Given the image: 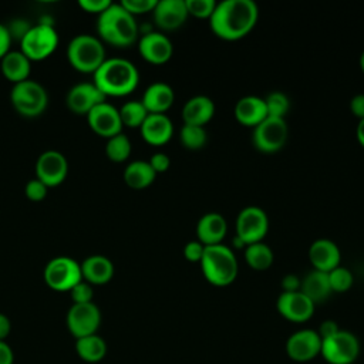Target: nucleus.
<instances>
[{
	"label": "nucleus",
	"mask_w": 364,
	"mask_h": 364,
	"mask_svg": "<svg viewBox=\"0 0 364 364\" xmlns=\"http://www.w3.org/2000/svg\"><path fill=\"white\" fill-rule=\"evenodd\" d=\"M216 4L215 0H185L188 14L199 18H210Z\"/></svg>",
	"instance_id": "obj_37"
},
{
	"label": "nucleus",
	"mask_w": 364,
	"mask_h": 364,
	"mask_svg": "<svg viewBox=\"0 0 364 364\" xmlns=\"http://www.w3.org/2000/svg\"><path fill=\"white\" fill-rule=\"evenodd\" d=\"M24 192H26V196H27L30 200H33V202H40V200H43V199L47 196L48 188H47L41 181H38L37 178H34V179H30V181L26 183Z\"/></svg>",
	"instance_id": "obj_40"
},
{
	"label": "nucleus",
	"mask_w": 364,
	"mask_h": 364,
	"mask_svg": "<svg viewBox=\"0 0 364 364\" xmlns=\"http://www.w3.org/2000/svg\"><path fill=\"white\" fill-rule=\"evenodd\" d=\"M264 104L267 117L274 118H284L290 108V100L282 91H272L270 94H267V97L264 98Z\"/></svg>",
	"instance_id": "obj_35"
},
{
	"label": "nucleus",
	"mask_w": 364,
	"mask_h": 364,
	"mask_svg": "<svg viewBox=\"0 0 364 364\" xmlns=\"http://www.w3.org/2000/svg\"><path fill=\"white\" fill-rule=\"evenodd\" d=\"M205 252V245L199 240H191L183 247V256L189 262H200Z\"/></svg>",
	"instance_id": "obj_41"
},
{
	"label": "nucleus",
	"mask_w": 364,
	"mask_h": 364,
	"mask_svg": "<svg viewBox=\"0 0 364 364\" xmlns=\"http://www.w3.org/2000/svg\"><path fill=\"white\" fill-rule=\"evenodd\" d=\"M94 84L105 97H124L131 94L138 82V68L125 58H107L92 74Z\"/></svg>",
	"instance_id": "obj_2"
},
{
	"label": "nucleus",
	"mask_w": 364,
	"mask_h": 364,
	"mask_svg": "<svg viewBox=\"0 0 364 364\" xmlns=\"http://www.w3.org/2000/svg\"><path fill=\"white\" fill-rule=\"evenodd\" d=\"M75 351L81 360L87 363H98L107 354V343L98 334L85 336L75 340Z\"/></svg>",
	"instance_id": "obj_30"
},
{
	"label": "nucleus",
	"mask_w": 364,
	"mask_h": 364,
	"mask_svg": "<svg viewBox=\"0 0 364 364\" xmlns=\"http://www.w3.org/2000/svg\"><path fill=\"white\" fill-rule=\"evenodd\" d=\"M277 310L279 313L294 323L307 321L314 313V303L299 291H282L277 299Z\"/></svg>",
	"instance_id": "obj_17"
},
{
	"label": "nucleus",
	"mask_w": 364,
	"mask_h": 364,
	"mask_svg": "<svg viewBox=\"0 0 364 364\" xmlns=\"http://www.w3.org/2000/svg\"><path fill=\"white\" fill-rule=\"evenodd\" d=\"M148 162L151 168L155 171V173H162L168 171L171 166V159L165 152H155L154 155H151Z\"/></svg>",
	"instance_id": "obj_43"
},
{
	"label": "nucleus",
	"mask_w": 364,
	"mask_h": 364,
	"mask_svg": "<svg viewBox=\"0 0 364 364\" xmlns=\"http://www.w3.org/2000/svg\"><path fill=\"white\" fill-rule=\"evenodd\" d=\"M111 1L109 0H80L78 6L85 11V13H92L100 16L102 11H105L109 7Z\"/></svg>",
	"instance_id": "obj_42"
},
{
	"label": "nucleus",
	"mask_w": 364,
	"mask_h": 364,
	"mask_svg": "<svg viewBox=\"0 0 364 364\" xmlns=\"http://www.w3.org/2000/svg\"><path fill=\"white\" fill-rule=\"evenodd\" d=\"M273 252L264 242H256L246 245L245 260L255 270H266L273 263Z\"/></svg>",
	"instance_id": "obj_31"
},
{
	"label": "nucleus",
	"mask_w": 364,
	"mask_h": 364,
	"mask_svg": "<svg viewBox=\"0 0 364 364\" xmlns=\"http://www.w3.org/2000/svg\"><path fill=\"white\" fill-rule=\"evenodd\" d=\"M131 149H132L131 141L122 132L108 138L107 144H105V155L112 162H124V161H127L129 158V155H131Z\"/></svg>",
	"instance_id": "obj_33"
},
{
	"label": "nucleus",
	"mask_w": 364,
	"mask_h": 364,
	"mask_svg": "<svg viewBox=\"0 0 364 364\" xmlns=\"http://www.w3.org/2000/svg\"><path fill=\"white\" fill-rule=\"evenodd\" d=\"M360 67H361V70H363V73H364V51H363L361 55H360Z\"/></svg>",
	"instance_id": "obj_51"
},
{
	"label": "nucleus",
	"mask_w": 364,
	"mask_h": 364,
	"mask_svg": "<svg viewBox=\"0 0 364 364\" xmlns=\"http://www.w3.org/2000/svg\"><path fill=\"white\" fill-rule=\"evenodd\" d=\"M289 135V127L284 118L266 117L260 124L253 128L252 142L253 146L264 154L280 151Z\"/></svg>",
	"instance_id": "obj_9"
},
{
	"label": "nucleus",
	"mask_w": 364,
	"mask_h": 364,
	"mask_svg": "<svg viewBox=\"0 0 364 364\" xmlns=\"http://www.w3.org/2000/svg\"><path fill=\"white\" fill-rule=\"evenodd\" d=\"M10 331H11L10 318L6 314L0 313V341H4L7 338V336L10 334Z\"/></svg>",
	"instance_id": "obj_49"
},
{
	"label": "nucleus",
	"mask_w": 364,
	"mask_h": 364,
	"mask_svg": "<svg viewBox=\"0 0 364 364\" xmlns=\"http://www.w3.org/2000/svg\"><path fill=\"white\" fill-rule=\"evenodd\" d=\"M300 291L306 294L314 304L326 300L333 291L328 282V273L320 270L309 272L301 280Z\"/></svg>",
	"instance_id": "obj_28"
},
{
	"label": "nucleus",
	"mask_w": 364,
	"mask_h": 364,
	"mask_svg": "<svg viewBox=\"0 0 364 364\" xmlns=\"http://www.w3.org/2000/svg\"><path fill=\"white\" fill-rule=\"evenodd\" d=\"M156 178L155 171L148 161H132L124 171V181L132 189H144L149 186Z\"/></svg>",
	"instance_id": "obj_29"
},
{
	"label": "nucleus",
	"mask_w": 364,
	"mask_h": 364,
	"mask_svg": "<svg viewBox=\"0 0 364 364\" xmlns=\"http://www.w3.org/2000/svg\"><path fill=\"white\" fill-rule=\"evenodd\" d=\"M321 351V338L317 331L304 328L293 333L286 341L287 355L297 363L313 360Z\"/></svg>",
	"instance_id": "obj_14"
},
{
	"label": "nucleus",
	"mask_w": 364,
	"mask_h": 364,
	"mask_svg": "<svg viewBox=\"0 0 364 364\" xmlns=\"http://www.w3.org/2000/svg\"><path fill=\"white\" fill-rule=\"evenodd\" d=\"M355 135H357V139L358 142L364 146V118L358 121V125H357V131H355Z\"/></svg>",
	"instance_id": "obj_50"
},
{
	"label": "nucleus",
	"mask_w": 364,
	"mask_h": 364,
	"mask_svg": "<svg viewBox=\"0 0 364 364\" xmlns=\"http://www.w3.org/2000/svg\"><path fill=\"white\" fill-rule=\"evenodd\" d=\"M30 67L31 61L20 50H10L0 60V70L4 78L13 82V85L28 80Z\"/></svg>",
	"instance_id": "obj_27"
},
{
	"label": "nucleus",
	"mask_w": 364,
	"mask_h": 364,
	"mask_svg": "<svg viewBox=\"0 0 364 364\" xmlns=\"http://www.w3.org/2000/svg\"><path fill=\"white\" fill-rule=\"evenodd\" d=\"M118 111H119L122 127L125 125L128 128H139L149 114L144 107V104L136 100L127 101Z\"/></svg>",
	"instance_id": "obj_32"
},
{
	"label": "nucleus",
	"mask_w": 364,
	"mask_h": 364,
	"mask_svg": "<svg viewBox=\"0 0 364 364\" xmlns=\"http://www.w3.org/2000/svg\"><path fill=\"white\" fill-rule=\"evenodd\" d=\"M97 33L102 43L115 47H129L138 38V24L121 3H111L97 18Z\"/></svg>",
	"instance_id": "obj_3"
},
{
	"label": "nucleus",
	"mask_w": 364,
	"mask_h": 364,
	"mask_svg": "<svg viewBox=\"0 0 364 364\" xmlns=\"http://www.w3.org/2000/svg\"><path fill=\"white\" fill-rule=\"evenodd\" d=\"M105 98L94 82H80L68 90L65 104L71 112L87 115L92 108L105 102Z\"/></svg>",
	"instance_id": "obj_15"
},
{
	"label": "nucleus",
	"mask_w": 364,
	"mask_h": 364,
	"mask_svg": "<svg viewBox=\"0 0 364 364\" xmlns=\"http://www.w3.org/2000/svg\"><path fill=\"white\" fill-rule=\"evenodd\" d=\"M85 117L90 128L97 135L104 136L107 139L119 134L122 129V122H121L118 108H115L107 101L92 108Z\"/></svg>",
	"instance_id": "obj_16"
},
{
	"label": "nucleus",
	"mask_w": 364,
	"mask_h": 364,
	"mask_svg": "<svg viewBox=\"0 0 364 364\" xmlns=\"http://www.w3.org/2000/svg\"><path fill=\"white\" fill-rule=\"evenodd\" d=\"M10 101L20 115L34 118L46 111L48 105V94L40 82L28 78L13 85Z\"/></svg>",
	"instance_id": "obj_6"
},
{
	"label": "nucleus",
	"mask_w": 364,
	"mask_h": 364,
	"mask_svg": "<svg viewBox=\"0 0 364 364\" xmlns=\"http://www.w3.org/2000/svg\"><path fill=\"white\" fill-rule=\"evenodd\" d=\"M14 354L6 341H0V364H13Z\"/></svg>",
	"instance_id": "obj_48"
},
{
	"label": "nucleus",
	"mask_w": 364,
	"mask_h": 364,
	"mask_svg": "<svg viewBox=\"0 0 364 364\" xmlns=\"http://www.w3.org/2000/svg\"><path fill=\"white\" fill-rule=\"evenodd\" d=\"M101 324V311L94 301L73 304L67 313V328L77 338L97 334Z\"/></svg>",
	"instance_id": "obj_12"
},
{
	"label": "nucleus",
	"mask_w": 364,
	"mask_h": 364,
	"mask_svg": "<svg viewBox=\"0 0 364 364\" xmlns=\"http://www.w3.org/2000/svg\"><path fill=\"white\" fill-rule=\"evenodd\" d=\"M156 1L158 0H122L121 6L135 17L136 14L152 11L156 6Z\"/></svg>",
	"instance_id": "obj_39"
},
{
	"label": "nucleus",
	"mask_w": 364,
	"mask_h": 364,
	"mask_svg": "<svg viewBox=\"0 0 364 364\" xmlns=\"http://www.w3.org/2000/svg\"><path fill=\"white\" fill-rule=\"evenodd\" d=\"M67 173L68 162L65 156L55 149L44 151L36 162V178L47 188H54L63 183Z\"/></svg>",
	"instance_id": "obj_13"
},
{
	"label": "nucleus",
	"mask_w": 364,
	"mask_h": 364,
	"mask_svg": "<svg viewBox=\"0 0 364 364\" xmlns=\"http://www.w3.org/2000/svg\"><path fill=\"white\" fill-rule=\"evenodd\" d=\"M235 117L236 119L246 127H256L260 124L266 117V104L264 98L256 95H245L242 97L235 105Z\"/></svg>",
	"instance_id": "obj_26"
},
{
	"label": "nucleus",
	"mask_w": 364,
	"mask_h": 364,
	"mask_svg": "<svg viewBox=\"0 0 364 364\" xmlns=\"http://www.w3.org/2000/svg\"><path fill=\"white\" fill-rule=\"evenodd\" d=\"M70 294H71V299H73V304L91 303L92 296H94V290H92V286L90 283H87L85 280H81L80 283H77L70 290Z\"/></svg>",
	"instance_id": "obj_38"
},
{
	"label": "nucleus",
	"mask_w": 364,
	"mask_h": 364,
	"mask_svg": "<svg viewBox=\"0 0 364 364\" xmlns=\"http://www.w3.org/2000/svg\"><path fill=\"white\" fill-rule=\"evenodd\" d=\"M11 36L4 24H0V60L10 51Z\"/></svg>",
	"instance_id": "obj_44"
},
{
	"label": "nucleus",
	"mask_w": 364,
	"mask_h": 364,
	"mask_svg": "<svg viewBox=\"0 0 364 364\" xmlns=\"http://www.w3.org/2000/svg\"><path fill=\"white\" fill-rule=\"evenodd\" d=\"M257 4L252 0H223L209 18L212 31L223 40H239L256 26Z\"/></svg>",
	"instance_id": "obj_1"
},
{
	"label": "nucleus",
	"mask_w": 364,
	"mask_h": 364,
	"mask_svg": "<svg viewBox=\"0 0 364 364\" xmlns=\"http://www.w3.org/2000/svg\"><path fill=\"white\" fill-rule=\"evenodd\" d=\"M67 60L74 70L84 74H94L107 60L104 44L95 36L78 34L67 47Z\"/></svg>",
	"instance_id": "obj_5"
},
{
	"label": "nucleus",
	"mask_w": 364,
	"mask_h": 364,
	"mask_svg": "<svg viewBox=\"0 0 364 364\" xmlns=\"http://www.w3.org/2000/svg\"><path fill=\"white\" fill-rule=\"evenodd\" d=\"M139 131L148 144L164 145L173 135V124L165 114H148Z\"/></svg>",
	"instance_id": "obj_21"
},
{
	"label": "nucleus",
	"mask_w": 364,
	"mask_h": 364,
	"mask_svg": "<svg viewBox=\"0 0 364 364\" xmlns=\"http://www.w3.org/2000/svg\"><path fill=\"white\" fill-rule=\"evenodd\" d=\"M350 109L358 119L364 118V94H357L350 101Z\"/></svg>",
	"instance_id": "obj_45"
},
{
	"label": "nucleus",
	"mask_w": 364,
	"mask_h": 364,
	"mask_svg": "<svg viewBox=\"0 0 364 364\" xmlns=\"http://www.w3.org/2000/svg\"><path fill=\"white\" fill-rule=\"evenodd\" d=\"M228 223L223 215L218 212L205 213L196 225V237L205 246L219 245L226 236Z\"/></svg>",
	"instance_id": "obj_22"
},
{
	"label": "nucleus",
	"mask_w": 364,
	"mask_h": 364,
	"mask_svg": "<svg viewBox=\"0 0 364 364\" xmlns=\"http://www.w3.org/2000/svg\"><path fill=\"white\" fill-rule=\"evenodd\" d=\"M138 51L151 64L166 63L173 53L172 41L159 31H148L138 41Z\"/></svg>",
	"instance_id": "obj_18"
},
{
	"label": "nucleus",
	"mask_w": 364,
	"mask_h": 364,
	"mask_svg": "<svg viewBox=\"0 0 364 364\" xmlns=\"http://www.w3.org/2000/svg\"><path fill=\"white\" fill-rule=\"evenodd\" d=\"M338 330H340V328H338V326H337L336 321H333V320H326V321H323V323L320 324V328L317 330V334L320 336L321 340H324V338H327V337L336 334Z\"/></svg>",
	"instance_id": "obj_46"
},
{
	"label": "nucleus",
	"mask_w": 364,
	"mask_h": 364,
	"mask_svg": "<svg viewBox=\"0 0 364 364\" xmlns=\"http://www.w3.org/2000/svg\"><path fill=\"white\" fill-rule=\"evenodd\" d=\"M309 259L310 263L313 264L314 270L320 272H331L337 266H340L341 260V253L338 246L326 237L317 239L310 245L309 249Z\"/></svg>",
	"instance_id": "obj_20"
},
{
	"label": "nucleus",
	"mask_w": 364,
	"mask_h": 364,
	"mask_svg": "<svg viewBox=\"0 0 364 364\" xmlns=\"http://www.w3.org/2000/svg\"><path fill=\"white\" fill-rule=\"evenodd\" d=\"M269 230L267 213L259 206L243 208L236 219V237H239L245 246L256 242H262Z\"/></svg>",
	"instance_id": "obj_11"
},
{
	"label": "nucleus",
	"mask_w": 364,
	"mask_h": 364,
	"mask_svg": "<svg viewBox=\"0 0 364 364\" xmlns=\"http://www.w3.org/2000/svg\"><path fill=\"white\" fill-rule=\"evenodd\" d=\"M81 280V266L73 257L57 256L44 267V282L55 291H70Z\"/></svg>",
	"instance_id": "obj_8"
},
{
	"label": "nucleus",
	"mask_w": 364,
	"mask_h": 364,
	"mask_svg": "<svg viewBox=\"0 0 364 364\" xmlns=\"http://www.w3.org/2000/svg\"><path fill=\"white\" fill-rule=\"evenodd\" d=\"M155 24L162 30L179 28L188 18L185 0H159L152 10Z\"/></svg>",
	"instance_id": "obj_19"
},
{
	"label": "nucleus",
	"mask_w": 364,
	"mask_h": 364,
	"mask_svg": "<svg viewBox=\"0 0 364 364\" xmlns=\"http://www.w3.org/2000/svg\"><path fill=\"white\" fill-rule=\"evenodd\" d=\"M328 282H330V287L333 291H347L354 282L353 273L343 266H337L336 269H333L331 272H328Z\"/></svg>",
	"instance_id": "obj_36"
},
{
	"label": "nucleus",
	"mask_w": 364,
	"mask_h": 364,
	"mask_svg": "<svg viewBox=\"0 0 364 364\" xmlns=\"http://www.w3.org/2000/svg\"><path fill=\"white\" fill-rule=\"evenodd\" d=\"M81 274L82 280L92 284H105L114 276V264L112 262L102 255H92L85 257L81 263Z\"/></svg>",
	"instance_id": "obj_23"
},
{
	"label": "nucleus",
	"mask_w": 364,
	"mask_h": 364,
	"mask_svg": "<svg viewBox=\"0 0 364 364\" xmlns=\"http://www.w3.org/2000/svg\"><path fill=\"white\" fill-rule=\"evenodd\" d=\"M215 115V102L206 95H195L182 107L183 124L203 127Z\"/></svg>",
	"instance_id": "obj_25"
},
{
	"label": "nucleus",
	"mask_w": 364,
	"mask_h": 364,
	"mask_svg": "<svg viewBox=\"0 0 364 364\" xmlns=\"http://www.w3.org/2000/svg\"><path fill=\"white\" fill-rule=\"evenodd\" d=\"M175 101V92L166 82H152L144 92L141 102L149 114H165Z\"/></svg>",
	"instance_id": "obj_24"
},
{
	"label": "nucleus",
	"mask_w": 364,
	"mask_h": 364,
	"mask_svg": "<svg viewBox=\"0 0 364 364\" xmlns=\"http://www.w3.org/2000/svg\"><path fill=\"white\" fill-rule=\"evenodd\" d=\"M300 279L299 276L296 274H286L282 280V287H283V291H299L300 290Z\"/></svg>",
	"instance_id": "obj_47"
},
{
	"label": "nucleus",
	"mask_w": 364,
	"mask_h": 364,
	"mask_svg": "<svg viewBox=\"0 0 364 364\" xmlns=\"http://www.w3.org/2000/svg\"><path fill=\"white\" fill-rule=\"evenodd\" d=\"M20 44V51L30 61H43L57 48L58 33L50 23H40L28 28Z\"/></svg>",
	"instance_id": "obj_7"
},
{
	"label": "nucleus",
	"mask_w": 364,
	"mask_h": 364,
	"mask_svg": "<svg viewBox=\"0 0 364 364\" xmlns=\"http://www.w3.org/2000/svg\"><path fill=\"white\" fill-rule=\"evenodd\" d=\"M205 279L213 286H228L237 276V260L230 247L223 243L205 246L202 260L199 262Z\"/></svg>",
	"instance_id": "obj_4"
},
{
	"label": "nucleus",
	"mask_w": 364,
	"mask_h": 364,
	"mask_svg": "<svg viewBox=\"0 0 364 364\" xmlns=\"http://www.w3.org/2000/svg\"><path fill=\"white\" fill-rule=\"evenodd\" d=\"M179 139L186 149L196 151V149H200L205 146V144L208 141V134L203 127L183 124V127L181 128V132H179Z\"/></svg>",
	"instance_id": "obj_34"
},
{
	"label": "nucleus",
	"mask_w": 364,
	"mask_h": 364,
	"mask_svg": "<svg viewBox=\"0 0 364 364\" xmlns=\"http://www.w3.org/2000/svg\"><path fill=\"white\" fill-rule=\"evenodd\" d=\"M360 353L357 337L346 330H338L336 334L321 340L320 354L330 364H351Z\"/></svg>",
	"instance_id": "obj_10"
}]
</instances>
